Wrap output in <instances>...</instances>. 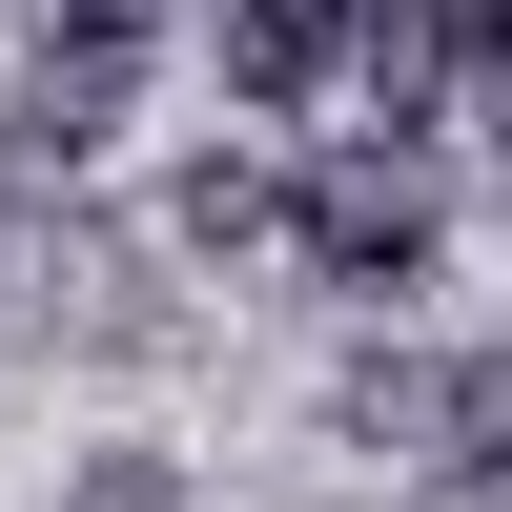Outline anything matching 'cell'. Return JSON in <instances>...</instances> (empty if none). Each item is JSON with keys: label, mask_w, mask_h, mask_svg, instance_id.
Returning <instances> with one entry per match:
<instances>
[{"label": "cell", "mask_w": 512, "mask_h": 512, "mask_svg": "<svg viewBox=\"0 0 512 512\" xmlns=\"http://www.w3.org/2000/svg\"><path fill=\"white\" fill-rule=\"evenodd\" d=\"M62 512H185V472H164V451H103V472H82Z\"/></svg>", "instance_id": "5b68a950"}, {"label": "cell", "mask_w": 512, "mask_h": 512, "mask_svg": "<svg viewBox=\"0 0 512 512\" xmlns=\"http://www.w3.org/2000/svg\"><path fill=\"white\" fill-rule=\"evenodd\" d=\"M349 82L390 123H431L451 82H512V0H369V41H349Z\"/></svg>", "instance_id": "7a4b0ae2"}, {"label": "cell", "mask_w": 512, "mask_h": 512, "mask_svg": "<svg viewBox=\"0 0 512 512\" xmlns=\"http://www.w3.org/2000/svg\"><path fill=\"white\" fill-rule=\"evenodd\" d=\"M267 226L308 246V287H369V308H390V287H431V164L410 144H328Z\"/></svg>", "instance_id": "6da1fadb"}, {"label": "cell", "mask_w": 512, "mask_h": 512, "mask_svg": "<svg viewBox=\"0 0 512 512\" xmlns=\"http://www.w3.org/2000/svg\"><path fill=\"white\" fill-rule=\"evenodd\" d=\"M349 41H369V0H226V103H328L349 82Z\"/></svg>", "instance_id": "3957f363"}, {"label": "cell", "mask_w": 512, "mask_h": 512, "mask_svg": "<svg viewBox=\"0 0 512 512\" xmlns=\"http://www.w3.org/2000/svg\"><path fill=\"white\" fill-rule=\"evenodd\" d=\"M267 205H287V185H267L246 144H226V164H185V246H267Z\"/></svg>", "instance_id": "277c9868"}]
</instances>
